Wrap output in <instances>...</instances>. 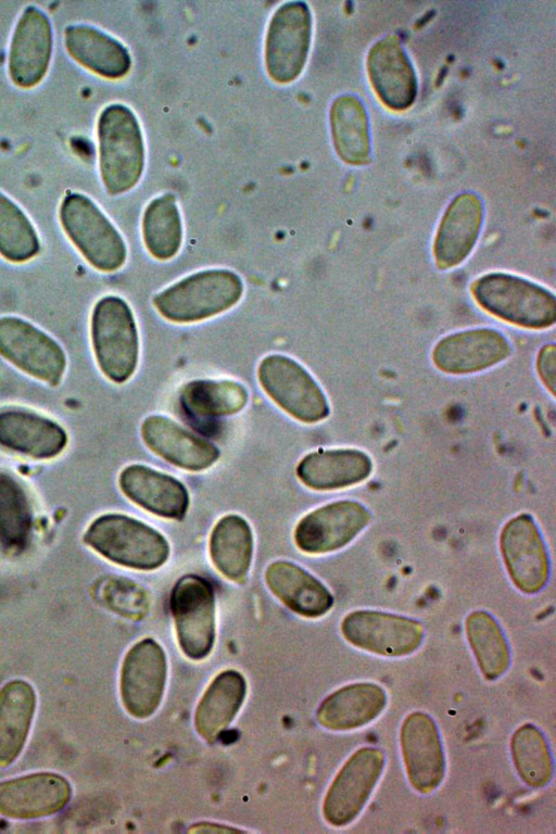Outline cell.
<instances>
[{
    "label": "cell",
    "instance_id": "cell-1",
    "mask_svg": "<svg viewBox=\"0 0 556 834\" xmlns=\"http://www.w3.org/2000/svg\"><path fill=\"white\" fill-rule=\"evenodd\" d=\"M99 166L103 185L110 194L130 190L140 179L144 166V144L134 112L113 103L98 118Z\"/></svg>",
    "mask_w": 556,
    "mask_h": 834
},
{
    "label": "cell",
    "instance_id": "cell-2",
    "mask_svg": "<svg viewBox=\"0 0 556 834\" xmlns=\"http://www.w3.org/2000/svg\"><path fill=\"white\" fill-rule=\"evenodd\" d=\"M470 289L484 311L507 323L528 329H545L555 324L554 293L526 278L490 273L476 279Z\"/></svg>",
    "mask_w": 556,
    "mask_h": 834
},
{
    "label": "cell",
    "instance_id": "cell-3",
    "mask_svg": "<svg viewBox=\"0 0 556 834\" xmlns=\"http://www.w3.org/2000/svg\"><path fill=\"white\" fill-rule=\"evenodd\" d=\"M84 542L110 561L137 570L160 568L170 553L167 540L157 530L122 514L96 518L88 526Z\"/></svg>",
    "mask_w": 556,
    "mask_h": 834
},
{
    "label": "cell",
    "instance_id": "cell-4",
    "mask_svg": "<svg viewBox=\"0 0 556 834\" xmlns=\"http://www.w3.org/2000/svg\"><path fill=\"white\" fill-rule=\"evenodd\" d=\"M243 293L241 278L229 269H206L189 275L153 299L166 319L186 324L216 316L237 304Z\"/></svg>",
    "mask_w": 556,
    "mask_h": 834
},
{
    "label": "cell",
    "instance_id": "cell-5",
    "mask_svg": "<svg viewBox=\"0 0 556 834\" xmlns=\"http://www.w3.org/2000/svg\"><path fill=\"white\" fill-rule=\"evenodd\" d=\"M90 339L97 365L108 379L124 383L135 374L139 337L125 300L110 294L96 302L90 316Z\"/></svg>",
    "mask_w": 556,
    "mask_h": 834
},
{
    "label": "cell",
    "instance_id": "cell-6",
    "mask_svg": "<svg viewBox=\"0 0 556 834\" xmlns=\"http://www.w3.org/2000/svg\"><path fill=\"white\" fill-rule=\"evenodd\" d=\"M59 218L70 241L92 267L112 273L125 264L124 239L90 198L68 193L60 205Z\"/></svg>",
    "mask_w": 556,
    "mask_h": 834
},
{
    "label": "cell",
    "instance_id": "cell-7",
    "mask_svg": "<svg viewBox=\"0 0 556 834\" xmlns=\"http://www.w3.org/2000/svg\"><path fill=\"white\" fill-rule=\"evenodd\" d=\"M0 355L24 374L58 386L66 371L62 345L30 321L12 315L0 317Z\"/></svg>",
    "mask_w": 556,
    "mask_h": 834
},
{
    "label": "cell",
    "instance_id": "cell-8",
    "mask_svg": "<svg viewBox=\"0 0 556 834\" xmlns=\"http://www.w3.org/2000/svg\"><path fill=\"white\" fill-rule=\"evenodd\" d=\"M257 377L267 395L293 418L314 424L329 415L323 390L311 374L291 357L267 355L258 365Z\"/></svg>",
    "mask_w": 556,
    "mask_h": 834
},
{
    "label": "cell",
    "instance_id": "cell-9",
    "mask_svg": "<svg viewBox=\"0 0 556 834\" xmlns=\"http://www.w3.org/2000/svg\"><path fill=\"white\" fill-rule=\"evenodd\" d=\"M169 607L184 654L193 660L206 657L215 639V599L211 582L198 574L181 577L172 590Z\"/></svg>",
    "mask_w": 556,
    "mask_h": 834
},
{
    "label": "cell",
    "instance_id": "cell-10",
    "mask_svg": "<svg viewBox=\"0 0 556 834\" xmlns=\"http://www.w3.org/2000/svg\"><path fill=\"white\" fill-rule=\"evenodd\" d=\"M312 37V15L302 1L281 4L273 14L265 39V65L280 84L299 77L306 63Z\"/></svg>",
    "mask_w": 556,
    "mask_h": 834
},
{
    "label": "cell",
    "instance_id": "cell-11",
    "mask_svg": "<svg viewBox=\"0 0 556 834\" xmlns=\"http://www.w3.org/2000/svg\"><path fill=\"white\" fill-rule=\"evenodd\" d=\"M384 767V755L376 747L357 749L341 767L323 804L325 820L333 826L351 823L362 811Z\"/></svg>",
    "mask_w": 556,
    "mask_h": 834
},
{
    "label": "cell",
    "instance_id": "cell-12",
    "mask_svg": "<svg viewBox=\"0 0 556 834\" xmlns=\"http://www.w3.org/2000/svg\"><path fill=\"white\" fill-rule=\"evenodd\" d=\"M341 631L352 645L388 657L413 654L424 637L417 620L374 610L350 612L342 620Z\"/></svg>",
    "mask_w": 556,
    "mask_h": 834
},
{
    "label": "cell",
    "instance_id": "cell-13",
    "mask_svg": "<svg viewBox=\"0 0 556 834\" xmlns=\"http://www.w3.org/2000/svg\"><path fill=\"white\" fill-rule=\"evenodd\" d=\"M166 673L164 650L154 640H141L128 650L121 671V697L131 716L143 719L157 709Z\"/></svg>",
    "mask_w": 556,
    "mask_h": 834
},
{
    "label": "cell",
    "instance_id": "cell-14",
    "mask_svg": "<svg viewBox=\"0 0 556 834\" xmlns=\"http://www.w3.org/2000/svg\"><path fill=\"white\" fill-rule=\"evenodd\" d=\"M52 46L49 17L36 5L26 7L10 42L8 70L11 80L21 88L38 85L49 68Z\"/></svg>",
    "mask_w": 556,
    "mask_h": 834
},
{
    "label": "cell",
    "instance_id": "cell-15",
    "mask_svg": "<svg viewBox=\"0 0 556 834\" xmlns=\"http://www.w3.org/2000/svg\"><path fill=\"white\" fill-rule=\"evenodd\" d=\"M368 510L353 501H339L321 506L296 525V546L308 554L336 551L351 542L369 522Z\"/></svg>",
    "mask_w": 556,
    "mask_h": 834
},
{
    "label": "cell",
    "instance_id": "cell-16",
    "mask_svg": "<svg viewBox=\"0 0 556 834\" xmlns=\"http://www.w3.org/2000/svg\"><path fill=\"white\" fill-rule=\"evenodd\" d=\"M400 743L410 785L422 794L433 792L444 778L445 760L432 718L422 711L409 713L402 723Z\"/></svg>",
    "mask_w": 556,
    "mask_h": 834
},
{
    "label": "cell",
    "instance_id": "cell-17",
    "mask_svg": "<svg viewBox=\"0 0 556 834\" xmlns=\"http://www.w3.org/2000/svg\"><path fill=\"white\" fill-rule=\"evenodd\" d=\"M501 548L508 573L519 590L533 594L545 586L548 578L547 553L530 516L520 515L505 525Z\"/></svg>",
    "mask_w": 556,
    "mask_h": 834
},
{
    "label": "cell",
    "instance_id": "cell-18",
    "mask_svg": "<svg viewBox=\"0 0 556 834\" xmlns=\"http://www.w3.org/2000/svg\"><path fill=\"white\" fill-rule=\"evenodd\" d=\"M68 781L52 772H36L0 782V814L18 820L54 814L70 801Z\"/></svg>",
    "mask_w": 556,
    "mask_h": 834
},
{
    "label": "cell",
    "instance_id": "cell-19",
    "mask_svg": "<svg viewBox=\"0 0 556 834\" xmlns=\"http://www.w3.org/2000/svg\"><path fill=\"white\" fill-rule=\"evenodd\" d=\"M68 441L55 420L25 407L0 408V446L34 459L60 455Z\"/></svg>",
    "mask_w": 556,
    "mask_h": 834
},
{
    "label": "cell",
    "instance_id": "cell-20",
    "mask_svg": "<svg viewBox=\"0 0 556 834\" xmlns=\"http://www.w3.org/2000/svg\"><path fill=\"white\" fill-rule=\"evenodd\" d=\"M507 338L496 329L475 328L441 339L432 351V361L442 371L472 374L490 368L509 356Z\"/></svg>",
    "mask_w": 556,
    "mask_h": 834
},
{
    "label": "cell",
    "instance_id": "cell-21",
    "mask_svg": "<svg viewBox=\"0 0 556 834\" xmlns=\"http://www.w3.org/2000/svg\"><path fill=\"white\" fill-rule=\"evenodd\" d=\"M141 437L153 453L185 470H205L220 456L213 443L162 415H152L143 420Z\"/></svg>",
    "mask_w": 556,
    "mask_h": 834
},
{
    "label": "cell",
    "instance_id": "cell-22",
    "mask_svg": "<svg viewBox=\"0 0 556 834\" xmlns=\"http://www.w3.org/2000/svg\"><path fill=\"white\" fill-rule=\"evenodd\" d=\"M367 70L376 93L388 108L401 111L412 105L417 93L416 75L395 35L371 47Z\"/></svg>",
    "mask_w": 556,
    "mask_h": 834
},
{
    "label": "cell",
    "instance_id": "cell-23",
    "mask_svg": "<svg viewBox=\"0 0 556 834\" xmlns=\"http://www.w3.org/2000/svg\"><path fill=\"white\" fill-rule=\"evenodd\" d=\"M482 219V202L475 193H462L450 203L433 244V255L439 268L455 267L469 255L478 239Z\"/></svg>",
    "mask_w": 556,
    "mask_h": 834
},
{
    "label": "cell",
    "instance_id": "cell-24",
    "mask_svg": "<svg viewBox=\"0 0 556 834\" xmlns=\"http://www.w3.org/2000/svg\"><path fill=\"white\" fill-rule=\"evenodd\" d=\"M118 484L131 502L156 516L181 519L188 510L186 486L153 468L137 464L127 466L119 473Z\"/></svg>",
    "mask_w": 556,
    "mask_h": 834
},
{
    "label": "cell",
    "instance_id": "cell-25",
    "mask_svg": "<svg viewBox=\"0 0 556 834\" xmlns=\"http://www.w3.org/2000/svg\"><path fill=\"white\" fill-rule=\"evenodd\" d=\"M266 584L292 611L307 618L325 615L333 604L328 589L303 568L276 560L265 571Z\"/></svg>",
    "mask_w": 556,
    "mask_h": 834
},
{
    "label": "cell",
    "instance_id": "cell-26",
    "mask_svg": "<svg viewBox=\"0 0 556 834\" xmlns=\"http://www.w3.org/2000/svg\"><path fill=\"white\" fill-rule=\"evenodd\" d=\"M64 42L68 54L91 72L121 78L131 66L128 50L109 34L87 24H72L65 28Z\"/></svg>",
    "mask_w": 556,
    "mask_h": 834
},
{
    "label": "cell",
    "instance_id": "cell-27",
    "mask_svg": "<svg viewBox=\"0 0 556 834\" xmlns=\"http://www.w3.org/2000/svg\"><path fill=\"white\" fill-rule=\"evenodd\" d=\"M387 705L384 690L375 683L345 685L329 695L317 710V720L331 731H349L375 720Z\"/></svg>",
    "mask_w": 556,
    "mask_h": 834
},
{
    "label": "cell",
    "instance_id": "cell-28",
    "mask_svg": "<svg viewBox=\"0 0 556 834\" xmlns=\"http://www.w3.org/2000/svg\"><path fill=\"white\" fill-rule=\"evenodd\" d=\"M372 468L370 458L358 450H328L306 455L296 475L306 486L325 491L345 488L365 480Z\"/></svg>",
    "mask_w": 556,
    "mask_h": 834
},
{
    "label": "cell",
    "instance_id": "cell-29",
    "mask_svg": "<svg viewBox=\"0 0 556 834\" xmlns=\"http://www.w3.org/2000/svg\"><path fill=\"white\" fill-rule=\"evenodd\" d=\"M36 709V694L24 680L0 690V767L12 764L23 750Z\"/></svg>",
    "mask_w": 556,
    "mask_h": 834
},
{
    "label": "cell",
    "instance_id": "cell-30",
    "mask_svg": "<svg viewBox=\"0 0 556 834\" xmlns=\"http://www.w3.org/2000/svg\"><path fill=\"white\" fill-rule=\"evenodd\" d=\"M245 693V680L238 671L219 673L197 707L194 725L198 733L208 743H214L239 711Z\"/></svg>",
    "mask_w": 556,
    "mask_h": 834
},
{
    "label": "cell",
    "instance_id": "cell-31",
    "mask_svg": "<svg viewBox=\"0 0 556 834\" xmlns=\"http://www.w3.org/2000/svg\"><path fill=\"white\" fill-rule=\"evenodd\" d=\"M210 556L215 568L227 579L242 583L253 556V533L248 521L239 515L222 517L210 535Z\"/></svg>",
    "mask_w": 556,
    "mask_h": 834
},
{
    "label": "cell",
    "instance_id": "cell-32",
    "mask_svg": "<svg viewBox=\"0 0 556 834\" xmlns=\"http://www.w3.org/2000/svg\"><path fill=\"white\" fill-rule=\"evenodd\" d=\"M330 125L334 148L345 163L364 165L370 161L368 119L357 98H337L330 111Z\"/></svg>",
    "mask_w": 556,
    "mask_h": 834
},
{
    "label": "cell",
    "instance_id": "cell-33",
    "mask_svg": "<svg viewBox=\"0 0 556 834\" xmlns=\"http://www.w3.org/2000/svg\"><path fill=\"white\" fill-rule=\"evenodd\" d=\"M34 510L22 482L0 471V547L10 553L23 551L34 529Z\"/></svg>",
    "mask_w": 556,
    "mask_h": 834
},
{
    "label": "cell",
    "instance_id": "cell-34",
    "mask_svg": "<svg viewBox=\"0 0 556 834\" xmlns=\"http://www.w3.org/2000/svg\"><path fill=\"white\" fill-rule=\"evenodd\" d=\"M247 389L233 380H193L179 394L181 406L194 417L217 418L240 412L248 403Z\"/></svg>",
    "mask_w": 556,
    "mask_h": 834
},
{
    "label": "cell",
    "instance_id": "cell-35",
    "mask_svg": "<svg viewBox=\"0 0 556 834\" xmlns=\"http://www.w3.org/2000/svg\"><path fill=\"white\" fill-rule=\"evenodd\" d=\"M144 244L152 256L160 261L174 257L182 242V224L176 199L165 193L153 199L142 218Z\"/></svg>",
    "mask_w": 556,
    "mask_h": 834
},
{
    "label": "cell",
    "instance_id": "cell-36",
    "mask_svg": "<svg viewBox=\"0 0 556 834\" xmlns=\"http://www.w3.org/2000/svg\"><path fill=\"white\" fill-rule=\"evenodd\" d=\"M466 634L484 678L498 679L509 666L510 653L497 621L486 611H473L466 619Z\"/></svg>",
    "mask_w": 556,
    "mask_h": 834
},
{
    "label": "cell",
    "instance_id": "cell-37",
    "mask_svg": "<svg viewBox=\"0 0 556 834\" xmlns=\"http://www.w3.org/2000/svg\"><path fill=\"white\" fill-rule=\"evenodd\" d=\"M510 750L522 781L532 787H543L553 775V760L543 733L533 724H523L511 736Z\"/></svg>",
    "mask_w": 556,
    "mask_h": 834
},
{
    "label": "cell",
    "instance_id": "cell-38",
    "mask_svg": "<svg viewBox=\"0 0 556 834\" xmlns=\"http://www.w3.org/2000/svg\"><path fill=\"white\" fill-rule=\"evenodd\" d=\"M40 251V240L26 213L0 191V255L11 263H25Z\"/></svg>",
    "mask_w": 556,
    "mask_h": 834
},
{
    "label": "cell",
    "instance_id": "cell-39",
    "mask_svg": "<svg viewBox=\"0 0 556 834\" xmlns=\"http://www.w3.org/2000/svg\"><path fill=\"white\" fill-rule=\"evenodd\" d=\"M538 372L546 386L554 393L555 391V346L545 345L541 349L536 361Z\"/></svg>",
    "mask_w": 556,
    "mask_h": 834
},
{
    "label": "cell",
    "instance_id": "cell-40",
    "mask_svg": "<svg viewBox=\"0 0 556 834\" xmlns=\"http://www.w3.org/2000/svg\"><path fill=\"white\" fill-rule=\"evenodd\" d=\"M189 832H217V833H225V832H239V830L227 827L225 825H217V824H210V823H200L194 824L191 829H189Z\"/></svg>",
    "mask_w": 556,
    "mask_h": 834
}]
</instances>
